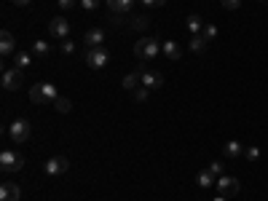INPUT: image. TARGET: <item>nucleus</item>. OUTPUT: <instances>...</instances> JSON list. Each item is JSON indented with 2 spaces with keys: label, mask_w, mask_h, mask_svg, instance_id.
<instances>
[{
  "label": "nucleus",
  "mask_w": 268,
  "mask_h": 201,
  "mask_svg": "<svg viewBox=\"0 0 268 201\" xmlns=\"http://www.w3.org/2000/svg\"><path fill=\"white\" fill-rule=\"evenodd\" d=\"M22 198V188L14 182H3L0 185V201H19Z\"/></svg>",
  "instance_id": "11"
},
{
  "label": "nucleus",
  "mask_w": 268,
  "mask_h": 201,
  "mask_svg": "<svg viewBox=\"0 0 268 201\" xmlns=\"http://www.w3.org/2000/svg\"><path fill=\"white\" fill-rule=\"evenodd\" d=\"M140 83H143L145 89H161L164 75L159 70H145V67H140Z\"/></svg>",
  "instance_id": "5"
},
{
  "label": "nucleus",
  "mask_w": 268,
  "mask_h": 201,
  "mask_svg": "<svg viewBox=\"0 0 268 201\" xmlns=\"http://www.w3.org/2000/svg\"><path fill=\"white\" fill-rule=\"evenodd\" d=\"M54 107H57L59 113H70V110H73V102H70L67 97H59L57 102H54Z\"/></svg>",
  "instance_id": "23"
},
{
  "label": "nucleus",
  "mask_w": 268,
  "mask_h": 201,
  "mask_svg": "<svg viewBox=\"0 0 268 201\" xmlns=\"http://www.w3.org/2000/svg\"><path fill=\"white\" fill-rule=\"evenodd\" d=\"M159 51H161L159 38H140V41L134 43V54H137V59H153Z\"/></svg>",
  "instance_id": "1"
},
{
  "label": "nucleus",
  "mask_w": 268,
  "mask_h": 201,
  "mask_svg": "<svg viewBox=\"0 0 268 201\" xmlns=\"http://www.w3.org/2000/svg\"><path fill=\"white\" fill-rule=\"evenodd\" d=\"M99 3H102V0H81V9H86V11H97Z\"/></svg>",
  "instance_id": "26"
},
{
  "label": "nucleus",
  "mask_w": 268,
  "mask_h": 201,
  "mask_svg": "<svg viewBox=\"0 0 268 201\" xmlns=\"http://www.w3.org/2000/svg\"><path fill=\"white\" fill-rule=\"evenodd\" d=\"M121 83H123V89H137V83H140V73H129Z\"/></svg>",
  "instance_id": "24"
},
{
  "label": "nucleus",
  "mask_w": 268,
  "mask_h": 201,
  "mask_svg": "<svg viewBox=\"0 0 268 201\" xmlns=\"http://www.w3.org/2000/svg\"><path fill=\"white\" fill-rule=\"evenodd\" d=\"M9 134H11L14 142H25V140H30V134H33V126H30V121L17 118V121L9 126Z\"/></svg>",
  "instance_id": "4"
},
{
  "label": "nucleus",
  "mask_w": 268,
  "mask_h": 201,
  "mask_svg": "<svg viewBox=\"0 0 268 201\" xmlns=\"http://www.w3.org/2000/svg\"><path fill=\"white\" fill-rule=\"evenodd\" d=\"M30 62H33V57H30L27 51H17V54H14V67H19V70L30 67Z\"/></svg>",
  "instance_id": "17"
},
{
  "label": "nucleus",
  "mask_w": 268,
  "mask_h": 201,
  "mask_svg": "<svg viewBox=\"0 0 268 201\" xmlns=\"http://www.w3.org/2000/svg\"><path fill=\"white\" fill-rule=\"evenodd\" d=\"M73 6H75V0H59V9L62 11H70Z\"/></svg>",
  "instance_id": "33"
},
{
  "label": "nucleus",
  "mask_w": 268,
  "mask_h": 201,
  "mask_svg": "<svg viewBox=\"0 0 268 201\" xmlns=\"http://www.w3.org/2000/svg\"><path fill=\"white\" fill-rule=\"evenodd\" d=\"M17 6H30V0H14Z\"/></svg>",
  "instance_id": "35"
},
{
  "label": "nucleus",
  "mask_w": 268,
  "mask_h": 201,
  "mask_svg": "<svg viewBox=\"0 0 268 201\" xmlns=\"http://www.w3.org/2000/svg\"><path fill=\"white\" fill-rule=\"evenodd\" d=\"M49 35H51V38H62V41H67V35H70L67 19H65V17H54V19L49 22Z\"/></svg>",
  "instance_id": "8"
},
{
  "label": "nucleus",
  "mask_w": 268,
  "mask_h": 201,
  "mask_svg": "<svg viewBox=\"0 0 268 201\" xmlns=\"http://www.w3.org/2000/svg\"><path fill=\"white\" fill-rule=\"evenodd\" d=\"M33 54H35V57H49V54H51V46L46 43V41H35V43H33Z\"/></svg>",
  "instance_id": "20"
},
{
  "label": "nucleus",
  "mask_w": 268,
  "mask_h": 201,
  "mask_svg": "<svg viewBox=\"0 0 268 201\" xmlns=\"http://www.w3.org/2000/svg\"><path fill=\"white\" fill-rule=\"evenodd\" d=\"M83 43H86V49H102V43H105V33H102L99 27H94V30H89V33L83 35Z\"/></svg>",
  "instance_id": "10"
},
{
  "label": "nucleus",
  "mask_w": 268,
  "mask_h": 201,
  "mask_svg": "<svg viewBox=\"0 0 268 201\" xmlns=\"http://www.w3.org/2000/svg\"><path fill=\"white\" fill-rule=\"evenodd\" d=\"M59 94H57V86L54 83H43V102H57Z\"/></svg>",
  "instance_id": "19"
},
{
  "label": "nucleus",
  "mask_w": 268,
  "mask_h": 201,
  "mask_svg": "<svg viewBox=\"0 0 268 201\" xmlns=\"http://www.w3.org/2000/svg\"><path fill=\"white\" fill-rule=\"evenodd\" d=\"M164 3H167V0H143V6H156V9L164 6Z\"/></svg>",
  "instance_id": "34"
},
{
  "label": "nucleus",
  "mask_w": 268,
  "mask_h": 201,
  "mask_svg": "<svg viewBox=\"0 0 268 201\" xmlns=\"http://www.w3.org/2000/svg\"><path fill=\"white\" fill-rule=\"evenodd\" d=\"M148 25H151V22H148V17H137V19L131 22V27H134V30H145Z\"/></svg>",
  "instance_id": "27"
},
{
  "label": "nucleus",
  "mask_w": 268,
  "mask_h": 201,
  "mask_svg": "<svg viewBox=\"0 0 268 201\" xmlns=\"http://www.w3.org/2000/svg\"><path fill=\"white\" fill-rule=\"evenodd\" d=\"M215 201H225V198H223V196H220V198H215Z\"/></svg>",
  "instance_id": "36"
},
{
  "label": "nucleus",
  "mask_w": 268,
  "mask_h": 201,
  "mask_svg": "<svg viewBox=\"0 0 268 201\" xmlns=\"http://www.w3.org/2000/svg\"><path fill=\"white\" fill-rule=\"evenodd\" d=\"M209 169H212V174H215V177H223V164H220V161H215Z\"/></svg>",
  "instance_id": "32"
},
{
  "label": "nucleus",
  "mask_w": 268,
  "mask_h": 201,
  "mask_svg": "<svg viewBox=\"0 0 268 201\" xmlns=\"http://www.w3.org/2000/svg\"><path fill=\"white\" fill-rule=\"evenodd\" d=\"M223 153L228 158H236V156H241L244 153V148H241V142H236V140H231V142H225V148H223Z\"/></svg>",
  "instance_id": "18"
},
{
  "label": "nucleus",
  "mask_w": 268,
  "mask_h": 201,
  "mask_svg": "<svg viewBox=\"0 0 268 201\" xmlns=\"http://www.w3.org/2000/svg\"><path fill=\"white\" fill-rule=\"evenodd\" d=\"M161 51L167 54V59H180V57H183V49H180V43H175V41L161 43Z\"/></svg>",
  "instance_id": "14"
},
{
  "label": "nucleus",
  "mask_w": 268,
  "mask_h": 201,
  "mask_svg": "<svg viewBox=\"0 0 268 201\" xmlns=\"http://www.w3.org/2000/svg\"><path fill=\"white\" fill-rule=\"evenodd\" d=\"M22 166H25V156H19L17 150L6 148L0 153V169H3V172H19Z\"/></svg>",
  "instance_id": "2"
},
{
  "label": "nucleus",
  "mask_w": 268,
  "mask_h": 201,
  "mask_svg": "<svg viewBox=\"0 0 268 201\" xmlns=\"http://www.w3.org/2000/svg\"><path fill=\"white\" fill-rule=\"evenodd\" d=\"M107 3V9L115 14V17H121V14H129L131 11V6H134V0H105Z\"/></svg>",
  "instance_id": "13"
},
{
  "label": "nucleus",
  "mask_w": 268,
  "mask_h": 201,
  "mask_svg": "<svg viewBox=\"0 0 268 201\" xmlns=\"http://www.w3.org/2000/svg\"><path fill=\"white\" fill-rule=\"evenodd\" d=\"M86 65L94 70H102L107 65V51L105 49H86Z\"/></svg>",
  "instance_id": "7"
},
{
  "label": "nucleus",
  "mask_w": 268,
  "mask_h": 201,
  "mask_svg": "<svg viewBox=\"0 0 268 201\" xmlns=\"http://www.w3.org/2000/svg\"><path fill=\"white\" fill-rule=\"evenodd\" d=\"M196 180H199L201 188H215V185H217V177L212 174V169H204V172H199V177H196Z\"/></svg>",
  "instance_id": "15"
},
{
  "label": "nucleus",
  "mask_w": 268,
  "mask_h": 201,
  "mask_svg": "<svg viewBox=\"0 0 268 201\" xmlns=\"http://www.w3.org/2000/svg\"><path fill=\"white\" fill-rule=\"evenodd\" d=\"M215 188L220 190V196H223V198H233L236 193L241 190V182L236 180V177L223 174V177H217V185H215Z\"/></svg>",
  "instance_id": "3"
},
{
  "label": "nucleus",
  "mask_w": 268,
  "mask_h": 201,
  "mask_svg": "<svg viewBox=\"0 0 268 201\" xmlns=\"http://www.w3.org/2000/svg\"><path fill=\"white\" fill-rule=\"evenodd\" d=\"M43 169H46V174H49V177H57V174H65L70 169V161L65 156H54V158H49L43 164Z\"/></svg>",
  "instance_id": "6"
},
{
  "label": "nucleus",
  "mask_w": 268,
  "mask_h": 201,
  "mask_svg": "<svg viewBox=\"0 0 268 201\" xmlns=\"http://www.w3.org/2000/svg\"><path fill=\"white\" fill-rule=\"evenodd\" d=\"M207 43H209V41H207L204 35H193V38H191V43H188V49H191L193 54H201L204 49H207Z\"/></svg>",
  "instance_id": "16"
},
{
  "label": "nucleus",
  "mask_w": 268,
  "mask_h": 201,
  "mask_svg": "<svg viewBox=\"0 0 268 201\" xmlns=\"http://www.w3.org/2000/svg\"><path fill=\"white\" fill-rule=\"evenodd\" d=\"M201 35H204V38H207V41H212V38H215V35H217V27H215V25H207V27H204V30H201Z\"/></svg>",
  "instance_id": "28"
},
{
  "label": "nucleus",
  "mask_w": 268,
  "mask_h": 201,
  "mask_svg": "<svg viewBox=\"0 0 268 201\" xmlns=\"http://www.w3.org/2000/svg\"><path fill=\"white\" fill-rule=\"evenodd\" d=\"M148 94H151V89H145V86L134 89V102H148Z\"/></svg>",
  "instance_id": "25"
},
{
  "label": "nucleus",
  "mask_w": 268,
  "mask_h": 201,
  "mask_svg": "<svg viewBox=\"0 0 268 201\" xmlns=\"http://www.w3.org/2000/svg\"><path fill=\"white\" fill-rule=\"evenodd\" d=\"M188 30H191L193 35H201V17H196V14H191V17H188Z\"/></svg>",
  "instance_id": "22"
},
{
  "label": "nucleus",
  "mask_w": 268,
  "mask_h": 201,
  "mask_svg": "<svg viewBox=\"0 0 268 201\" xmlns=\"http://www.w3.org/2000/svg\"><path fill=\"white\" fill-rule=\"evenodd\" d=\"M14 49H17V38H14L9 30H3V33H0V54H3V57H11Z\"/></svg>",
  "instance_id": "12"
},
{
  "label": "nucleus",
  "mask_w": 268,
  "mask_h": 201,
  "mask_svg": "<svg viewBox=\"0 0 268 201\" xmlns=\"http://www.w3.org/2000/svg\"><path fill=\"white\" fill-rule=\"evenodd\" d=\"M75 51V43L73 41H62V54H73Z\"/></svg>",
  "instance_id": "30"
},
{
  "label": "nucleus",
  "mask_w": 268,
  "mask_h": 201,
  "mask_svg": "<svg viewBox=\"0 0 268 201\" xmlns=\"http://www.w3.org/2000/svg\"><path fill=\"white\" fill-rule=\"evenodd\" d=\"M223 3V9H228V11H236L241 6V0H220Z\"/></svg>",
  "instance_id": "29"
},
{
  "label": "nucleus",
  "mask_w": 268,
  "mask_h": 201,
  "mask_svg": "<svg viewBox=\"0 0 268 201\" xmlns=\"http://www.w3.org/2000/svg\"><path fill=\"white\" fill-rule=\"evenodd\" d=\"M244 153H247V158H249V161H257V158H260V150H257V148H247Z\"/></svg>",
  "instance_id": "31"
},
{
  "label": "nucleus",
  "mask_w": 268,
  "mask_h": 201,
  "mask_svg": "<svg viewBox=\"0 0 268 201\" xmlns=\"http://www.w3.org/2000/svg\"><path fill=\"white\" fill-rule=\"evenodd\" d=\"M22 86V70L19 67H11V70L3 73V89L6 91H17Z\"/></svg>",
  "instance_id": "9"
},
{
  "label": "nucleus",
  "mask_w": 268,
  "mask_h": 201,
  "mask_svg": "<svg viewBox=\"0 0 268 201\" xmlns=\"http://www.w3.org/2000/svg\"><path fill=\"white\" fill-rule=\"evenodd\" d=\"M30 102L43 105V83H35V86L30 89Z\"/></svg>",
  "instance_id": "21"
}]
</instances>
